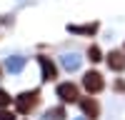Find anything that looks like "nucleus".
<instances>
[{
  "instance_id": "nucleus-7",
  "label": "nucleus",
  "mask_w": 125,
  "mask_h": 120,
  "mask_svg": "<svg viewBox=\"0 0 125 120\" xmlns=\"http://www.w3.org/2000/svg\"><path fill=\"white\" fill-rule=\"evenodd\" d=\"M68 33H78V35H95V33H98V23H90V25H68Z\"/></svg>"
},
{
  "instance_id": "nucleus-12",
  "label": "nucleus",
  "mask_w": 125,
  "mask_h": 120,
  "mask_svg": "<svg viewBox=\"0 0 125 120\" xmlns=\"http://www.w3.org/2000/svg\"><path fill=\"white\" fill-rule=\"evenodd\" d=\"M10 103H13V98H10V95L5 93V90H3V88H0V108H8Z\"/></svg>"
},
{
  "instance_id": "nucleus-3",
  "label": "nucleus",
  "mask_w": 125,
  "mask_h": 120,
  "mask_svg": "<svg viewBox=\"0 0 125 120\" xmlns=\"http://www.w3.org/2000/svg\"><path fill=\"white\" fill-rule=\"evenodd\" d=\"M55 93H58L60 100H65V103H78V98H80L78 85H73V83H60Z\"/></svg>"
},
{
  "instance_id": "nucleus-1",
  "label": "nucleus",
  "mask_w": 125,
  "mask_h": 120,
  "mask_svg": "<svg viewBox=\"0 0 125 120\" xmlns=\"http://www.w3.org/2000/svg\"><path fill=\"white\" fill-rule=\"evenodd\" d=\"M38 100H40V90H28V93H20V95L15 98V108H18V113L28 115L30 110L38 105Z\"/></svg>"
},
{
  "instance_id": "nucleus-9",
  "label": "nucleus",
  "mask_w": 125,
  "mask_h": 120,
  "mask_svg": "<svg viewBox=\"0 0 125 120\" xmlns=\"http://www.w3.org/2000/svg\"><path fill=\"white\" fill-rule=\"evenodd\" d=\"M62 68L70 70V73H73V70H78V68H80V58H78V55H65V58H62Z\"/></svg>"
},
{
  "instance_id": "nucleus-10",
  "label": "nucleus",
  "mask_w": 125,
  "mask_h": 120,
  "mask_svg": "<svg viewBox=\"0 0 125 120\" xmlns=\"http://www.w3.org/2000/svg\"><path fill=\"white\" fill-rule=\"evenodd\" d=\"M45 120H65V108H50L45 113Z\"/></svg>"
},
{
  "instance_id": "nucleus-5",
  "label": "nucleus",
  "mask_w": 125,
  "mask_h": 120,
  "mask_svg": "<svg viewBox=\"0 0 125 120\" xmlns=\"http://www.w3.org/2000/svg\"><path fill=\"white\" fill-rule=\"evenodd\" d=\"M38 65H40V70H43V80H55V78H58V65H55L50 58L40 55V58H38Z\"/></svg>"
},
{
  "instance_id": "nucleus-11",
  "label": "nucleus",
  "mask_w": 125,
  "mask_h": 120,
  "mask_svg": "<svg viewBox=\"0 0 125 120\" xmlns=\"http://www.w3.org/2000/svg\"><path fill=\"white\" fill-rule=\"evenodd\" d=\"M88 60H90V63H100V60H103V50L98 45H90L88 48Z\"/></svg>"
},
{
  "instance_id": "nucleus-6",
  "label": "nucleus",
  "mask_w": 125,
  "mask_h": 120,
  "mask_svg": "<svg viewBox=\"0 0 125 120\" xmlns=\"http://www.w3.org/2000/svg\"><path fill=\"white\" fill-rule=\"evenodd\" d=\"M108 65L110 70H115V73H120V70H125V53L123 50H113V53H108Z\"/></svg>"
},
{
  "instance_id": "nucleus-8",
  "label": "nucleus",
  "mask_w": 125,
  "mask_h": 120,
  "mask_svg": "<svg viewBox=\"0 0 125 120\" xmlns=\"http://www.w3.org/2000/svg\"><path fill=\"white\" fill-rule=\"evenodd\" d=\"M5 68L10 70V73H20V70L25 68V58H20V55H13V58H8Z\"/></svg>"
},
{
  "instance_id": "nucleus-13",
  "label": "nucleus",
  "mask_w": 125,
  "mask_h": 120,
  "mask_svg": "<svg viewBox=\"0 0 125 120\" xmlns=\"http://www.w3.org/2000/svg\"><path fill=\"white\" fill-rule=\"evenodd\" d=\"M0 120H15V115H13V113H8V110H3V108H0Z\"/></svg>"
},
{
  "instance_id": "nucleus-2",
  "label": "nucleus",
  "mask_w": 125,
  "mask_h": 120,
  "mask_svg": "<svg viewBox=\"0 0 125 120\" xmlns=\"http://www.w3.org/2000/svg\"><path fill=\"white\" fill-rule=\"evenodd\" d=\"M83 88H85L90 95H95V93H100V90L105 88V80H103V75L98 70H88V73L83 75Z\"/></svg>"
},
{
  "instance_id": "nucleus-4",
  "label": "nucleus",
  "mask_w": 125,
  "mask_h": 120,
  "mask_svg": "<svg viewBox=\"0 0 125 120\" xmlns=\"http://www.w3.org/2000/svg\"><path fill=\"white\" fill-rule=\"evenodd\" d=\"M80 110L85 113L88 120H98V115H100V105H98L95 98H83L80 100Z\"/></svg>"
}]
</instances>
